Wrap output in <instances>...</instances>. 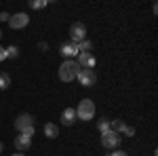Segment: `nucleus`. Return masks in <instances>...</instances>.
I'll use <instances>...</instances> for the list:
<instances>
[{"label":"nucleus","mask_w":158,"mask_h":156,"mask_svg":"<svg viewBox=\"0 0 158 156\" xmlns=\"http://www.w3.org/2000/svg\"><path fill=\"white\" fill-rule=\"evenodd\" d=\"M70 40L72 42H82V40H86V27L85 23H80V21H76V23H72V27H70Z\"/></svg>","instance_id":"nucleus-4"},{"label":"nucleus","mask_w":158,"mask_h":156,"mask_svg":"<svg viewBox=\"0 0 158 156\" xmlns=\"http://www.w3.org/2000/svg\"><path fill=\"white\" fill-rule=\"evenodd\" d=\"M76 108H65L61 112V124L63 127H72L74 122H76Z\"/></svg>","instance_id":"nucleus-11"},{"label":"nucleus","mask_w":158,"mask_h":156,"mask_svg":"<svg viewBox=\"0 0 158 156\" xmlns=\"http://www.w3.org/2000/svg\"><path fill=\"white\" fill-rule=\"evenodd\" d=\"M76 118L80 120H93L95 118V103L91 99H82L76 108Z\"/></svg>","instance_id":"nucleus-2"},{"label":"nucleus","mask_w":158,"mask_h":156,"mask_svg":"<svg viewBox=\"0 0 158 156\" xmlns=\"http://www.w3.org/2000/svg\"><path fill=\"white\" fill-rule=\"evenodd\" d=\"M122 141V135L116 131H108L101 135V144H103V148L106 150H114V148H118Z\"/></svg>","instance_id":"nucleus-3"},{"label":"nucleus","mask_w":158,"mask_h":156,"mask_svg":"<svg viewBox=\"0 0 158 156\" xmlns=\"http://www.w3.org/2000/svg\"><path fill=\"white\" fill-rule=\"evenodd\" d=\"M78 82L82 84V86H93V84L97 82V74L95 70H86V68H80V72H78Z\"/></svg>","instance_id":"nucleus-5"},{"label":"nucleus","mask_w":158,"mask_h":156,"mask_svg":"<svg viewBox=\"0 0 158 156\" xmlns=\"http://www.w3.org/2000/svg\"><path fill=\"white\" fill-rule=\"evenodd\" d=\"M0 19H2V21H9V19H11V15H9L6 11H2V13H0Z\"/></svg>","instance_id":"nucleus-19"},{"label":"nucleus","mask_w":158,"mask_h":156,"mask_svg":"<svg viewBox=\"0 0 158 156\" xmlns=\"http://www.w3.org/2000/svg\"><path fill=\"white\" fill-rule=\"evenodd\" d=\"M21 133H25V135H30V137H32V135H34V127H30V129H25V131H21Z\"/></svg>","instance_id":"nucleus-22"},{"label":"nucleus","mask_w":158,"mask_h":156,"mask_svg":"<svg viewBox=\"0 0 158 156\" xmlns=\"http://www.w3.org/2000/svg\"><path fill=\"white\" fill-rule=\"evenodd\" d=\"M4 51H6V57H11V59H15V57H19V47H15V44H11V47H6Z\"/></svg>","instance_id":"nucleus-16"},{"label":"nucleus","mask_w":158,"mask_h":156,"mask_svg":"<svg viewBox=\"0 0 158 156\" xmlns=\"http://www.w3.org/2000/svg\"><path fill=\"white\" fill-rule=\"evenodd\" d=\"M106 156H129L127 152H110V154H106Z\"/></svg>","instance_id":"nucleus-20"},{"label":"nucleus","mask_w":158,"mask_h":156,"mask_svg":"<svg viewBox=\"0 0 158 156\" xmlns=\"http://www.w3.org/2000/svg\"><path fill=\"white\" fill-rule=\"evenodd\" d=\"M4 59H6V51L0 47V61H4Z\"/></svg>","instance_id":"nucleus-21"},{"label":"nucleus","mask_w":158,"mask_h":156,"mask_svg":"<svg viewBox=\"0 0 158 156\" xmlns=\"http://www.w3.org/2000/svg\"><path fill=\"white\" fill-rule=\"evenodd\" d=\"M110 120H112V118H101L97 122V129H99L101 135H103V133H108V131H112V129H110Z\"/></svg>","instance_id":"nucleus-14"},{"label":"nucleus","mask_w":158,"mask_h":156,"mask_svg":"<svg viewBox=\"0 0 158 156\" xmlns=\"http://www.w3.org/2000/svg\"><path fill=\"white\" fill-rule=\"evenodd\" d=\"M27 23H30L27 13H15V15H11V19H9V25H11L13 30H21Z\"/></svg>","instance_id":"nucleus-7"},{"label":"nucleus","mask_w":158,"mask_h":156,"mask_svg":"<svg viewBox=\"0 0 158 156\" xmlns=\"http://www.w3.org/2000/svg\"><path fill=\"white\" fill-rule=\"evenodd\" d=\"M78 72H80V65H78L74 59H65L59 65V78L63 80V82H72V80H76Z\"/></svg>","instance_id":"nucleus-1"},{"label":"nucleus","mask_w":158,"mask_h":156,"mask_svg":"<svg viewBox=\"0 0 158 156\" xmlns=\"http://www.w3.org/2000/svg\"><path fill=\"white\" fill-rule=\"evenodd\" d=\"M47 4H49L47 0H32V2H30V6H32V9H44Z\"/></svg>","instance_id":"nucleus-17"},{"label":"nucleus","mask_w":158,"mask_h":156,"mask_svg":"<svg viewBox=\"0 0 158 156\" xmlns=\"http://www.w3.org/2000/svg\"><path fill=\"white\" fill-rule=\"evenodd\" d=\"M13 156H25V154H21V152H17V154H13Z\"/></svg>","instance_id":"nucleus-23"},{"label":"nucleus","mask_w":158,"mask_h":156,"mask_svg":"<svg viewBox=\"0 0 158 156\" xmlns=\"http://www.w3.org/2000/svg\"><path fill=\"white\" fill-rule=\"evenodd\" d=\"M2 148H4V145H2V141H0V152H2Z\"/></svg>","instance_id":"nucleus-24"},{"label":"nucleus","mask_w":158,"mask_h":156,"mask_svg":"<svg viewBox=\"0 0 158 156\" xmlns=\"http://www.w3.org/2000/svg\"><path fill=\"white\" fill-rule=\"evenodd\" d=\"M59 53H61V57H65V59H74V57H78V44H76V42H72V40L61 42Z\"/></svg>","instance_id":"nucleus-6"},{"label":"nucleus","mask_w":158,"mask_h":156,"mask_svg":"<svg viewBox=\"0 0 158 156\" xmlns=\"http://www.w3.org/2000/svg\"><path fill=\"white\" fill-rule=\"evenodd\" d=\"M91 48H93V42H91V40L78 42V53H91Z\"/></svg>","instance_id":"nucleus-15"},{"label":"nucleus","mask_w":158,"mask_h":156,"mask_svg":"<svg viewBox=\"0 0 158 156\" xmlns=\"http://www.w3.org/2000/svg\"><path fill=\"white\" fill-rule=\"evenodd\" d=\"M11 86V76L6 72H0V91H6Z\"/></svg>","instance_id":"nucleus-13"},{"label":"nucleus","mask_w":158,"mask_h":156,"mask_svg":"<svg viewBox=\"0 0 158 156\" xmlns=\"http://www.w3.org/2000/svg\"><path fill=\"white\" fill-rule=\"evenodd\" d=\"M15 148L19 150V152H27L30 150V145H32V137L30 135H25V133H19L17 137H15Z\"/></svg>","instance_id":"nucleus-9"},{"label":"nucleus","mask_w":158,"mask_h":156,"mask_svg":"<svg viewBox=\"0 0 158 156\" xmlns=\"http://www.w3.org/2000/svg\"><path fill=\"white\" fill-rule=\"evenodd\" d=\"M80 68H86V70H93L95 68V55L93 53H78V61H76Z\"/></svg>","instance_id":"nucleus-10"},{"label":"nucleus","mask_w":158,"mask_h":156,"mask_svg":"<svg viewBox=\"0 0 158 156\" xmlns=\"http://www.w3.org/2000/svg\"><path fill=\"white\" fill-rule=\"evenodd\" d=\"M30 127H34V116L32 114H19L17 118H15V129L21 133L25 129H30Z\"/></svg>","instance_id":"nucleus-8"},{"label":"nucleus","mask_w":158,"mask_h":156,"mask_svg":"<svg viewBox=\"0 0 158 156\" xmlns=\"http://www.w3.org/2000/svg\"><path fill=\"white\" fill-rule=\"evenodd\" d=\"M44 135H47L49 139H55V137L59 135V127L53 124V122H47V124H44Z\"/></svg>","instance_id":"nucleus-12"},{"label":"nucleus","mask_w":158,"mask_h":156,"mask_svg":"<svg viewBox=\"0 0 158 156\" xmlns=\"http://www.w3.org/2000/svg\"><path fill=\"white\" fill-rule=\"evenodd\" d=\"M0 36H2V32H0Z\"/></svg>","instance_id":"nucleus-25"},{"label":"nucleus","mask_w":158,"mask_h":156,"mask_svg":"<svg viewBox=\"0 0 158 156\" xmlns=\"http://www.w3.org/2000/svg\"><path fill=\"white\" fill-rule=\"evenodd\" d=\"M120 135H127V137H133V135H135V129H133V127H127V124H124V127L120 129Z\"/></svg>","instance_id":"nucleus-18"}]
</instances>
